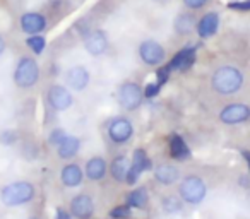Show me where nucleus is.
Returning <instances> with one entry per match:
<instances>
[{
    "mask_svg": "<svg viewBox=\"0 0 250 219\" xmlns=\"http://www.w3.org/2000/svg\"><path fill=\"white\" fill-rule=\"evenodd\" d=\"M130 168V159L127 156H117L110 164V173L111 178L118 183H125V177Z\"/></svg>",
    "mask_w": 250,
    "mask_h": 219,
    "instance_id": "23",
    "label": "nucleus"
},
{
    "mask_svg": "<svg viewBox=\"0 0 250 219\" xmlns=\"http://www.w3.org/2000/svg\"><path fill=\"white\" fill-rule=\"evenodd\" d=\"M89 70L84 65H74L65 72L67 86L74 91H84L87 87V84H89Z\"/></svg>",
    "mask_w": 250,
    "mask_h": 219,
    "instance_id": "13",
    "label": "nucleus"
},
{
    "mask_svg": "<svg viewBox=\"0 0 250 219\" xmlns=\"http://www.w3.org/2000/svg\"><path fill=\"white\" fill-rule=\"evenodd\" d=\"M228 9L236 12H250V0H233L228 4Z\"/></svg>",
    "mask_w": 250,
    "mask_h": 219,
    "instance_id": "31",
    "label": "nucleus"
},
{
    "mask_svg": "<svg viewBox=\"0 0 250 219\" xmlns=\"http://www.w3.org/2000/svg\"><path fill=\"white\" fill-rule=\"evenodd\" d=\"M81 149V140L76 136H69L62 140V142L57 146V154H59L60 159H72Z\"/></svg>",
    "mask_w": 250,
    "mask_h": 219,
    "instance_id": "19",
    "label": "nucleus"
},
{
    "mask_svg": "<svg viewBox=\"0 0 250 219\" xmlns=\"http://www.w3.org/2000/svg\"><path fill=\"white\" fill-rule=\"evenodd\" d=\"M161 205H163L165 212H168V214H175V212L182 211L184 202H182V199L175 197V195H167V197L163 199V202H161Z\"/></svg>",
    "mask_w": 250,
    "mask_h": 219,
    "instance_id": "26",
    "label": "nucleus"
},
{
    "mask_svg": "<svg viewBox=\"0 0 250 219\" xmlns=\"http://www.w3.org/2000/svg\"><path fill=\"white\" fill-rule=\"evenodd\" d=\"M60 180H62V183L69 188L79 187L84 180V173H83V170H81L79 164L70 163L62 168V171H60Z\"/></svg>",
    "mask_w": 250,
    "mask_h": 219,
    "instance_id": "17",
    "label": "nucleus"
},
{
    "mask_svg": "<svg viewBox=\"0 0 250 219\" xmlns=\"http://www.w3.org/2000/svg\"><path fill=\"white\" fill-rule=\"evenodd\" d=\"M154 2H158V4H167L168 0H154Z\"/></svg>",
    "mask_w": 250,
    "mask_h": 219,
    "instance_id": "37",
    "label": "nucleus"
},
{
    "mask_svg": "<svg viewBox=\"0 0 250 219\" xmlns=\"http://www.w3.org/2000/svg\"><path fill=\"white\" fill-rule=\"evenodd\" d=\"M117 100L124 110H127V112H136L137 108L143 104V100H144L143 87L137 82H132V80L124 82L118 87Z\"/></svg>",
    "mask_w": 250,
    "mask_h": 219,
    "instance_id": "5",
    "label": "nucleus"
},
{
    "mask_svg": "<svg viewBox=\"0 0 250 219\" xmlns=\"http://www.w3.org/2000/svg\"><path fill=\"white\" fill-rule=\"evenodd\" d=\"M84 48L93 57L103 55L108 50V36L101 29H89L84 35Z\"/></svg>",
    "mask_w": 250,
    "mask_h": 219,
    "instance_id": "12",
    "label": "nucleus"
},
{
    "mask_svg": "<svg viewBox=\"0 0 250 219\" xmlns=\"http://www.w3.org/2000/svg\"><path fill=\"white\" fill-rule=\"evenodd\" d=\"M168 146H170V154L173 159L177 161H185L190 158V149H188L187 142L184 140V137L178 134H171L168 137Z\"/></svg>",
    "mask_w": 250,
    "mask_h": 219,
    "instance_id": "18",
    "label": "nucleus"
},
{
    "mask_svg": "<svg viewBox=\"0 0 250 219\" xmlns=\"http://www.w3.org/2000/svg\"><path fill=\"white\" fill-rule=\"evenodd\" d=\"M151 168H153V163H151L146 151L136 149L132 154V159H130V168H129V171H127V177H125V183L136 185L141 175H143L144 171L151 170Z\"/></svg>",
    "mask_w": 250,
    "mask_h": 219,
    "instance_id": "8",
    "label": "nucleus"
},
{
    "mask_svg": "<svg viewBox=\"0 0 250 219\" xmlns=\"http://www.w3.org/2000/svg\"><path fill=\"white\" fill-rule=\"evenodd\" d=\"M36 195V188L31 181L18 180L0 188V202L5 207H19L31 202Z\"/></svg>",
    "mask_w": 250,
    "mask_h": 219,
    "instance_id": "1",
    "label": "nucleus"
},
{
    "mask_svg": "<svg viewBox=\"0 0 250 219\" xmlns=\"http://www.w3.org/2000/svg\"><path fill=\"white\" fill-rule=\"evenodd\" d=\"M171 72H173V70L170 69V65H163V67H160V69H156V82L165 86V84L170 80Z\"/></svg>",
    "mask_w": 250,
    "mask_h": 219,
    "instance_id": "29",
    "label": "nucleus"
},
{
    "mask_svg": "<svg viewBox=\"0 0 250 219\" xmlns=\"http://www.w3.org/2000/svg\"><path fill=\"white\" fill-rule=\"evenodd\" d=\"M160 91H161V84H158L156 80H154V82H149L144 86L143 93H144V98L153 100V98H156L158 94H160Z\"/></svg>",
    "mask_w": 250,
    "mask_h": 219,
    "instance_id": "30",
    "label": "nucleus"
},
{
    "mask_svg": "<svg viewBox=\"0 0 250 219\" xmlns=\"http://www.w3.org/2000/svg\"><path fill=\"white\" fill-rule=\"evenodd\" d=\"M182 2H184L190 11H199V9H202L208 4V0H182Z\"/></svg>",
    "mask_w": 250,
    "mask_h": 219,
    "instance_id": "33",
    "label": "nucleus"
},
{
    "mask_svg": "<svg viewBox=\"0 0 250 219\" xmlns=\"http://www.w3.org/2000/svg\"><path fill=\"white\" fill-rule=\"evenodd\" d=\"M0 142L4 146H12V144L18 142V132L16 130H4L0 134Z\"/></svg>",
    "mask_w": 250,
    "mask_h": 219,
    "instance_id": "32",
    "label": "nucleus"
},
{
    "mask_svg": "<svg viewBox=\"0 0 250 219\" xmlns=\"http://www.w3.org/2000/svg\"><path fill=\"white\" fill-rule=\"evenodd\" d=\"M70 218H72L70 211H65L63 207H57L55 209V219H70Z\"/></svg>",
    "mask_w": 250,
    "mask_h": 219,
    "instance_id": "34",
    "label": "nucleus"
},
{
    "mask_svg": "<svg viewBox=\"0 0 250 219\" xmlns=\"http://www.w3.org/2000/svg\"><path fill=\"white\" fill-rule=\"evenodd\" d=\"M147 202H149V197H147L146 188H136L127 195V204L132 209H144Z\"/></svg>",
    "mask_w": 250,
    "mask_h": 219,
    "instance_id": "24",
    "label": "nucleus"
},
{
    "mask_svg": "<svg viewBox=\"0 0 250 219\" xmlns=\"http://www.w3.org/2000/svg\"><path fill=\"white\" fill-rule=\"evenodd\" d=\"M130 214H132V207H130L129 204L117 205V207L110 211L111 219H127V218H130Z\"/></svg>",
    "mask_w": 250,
    "mask_h": 219,
    "instance_id": "27",
    "label": "nucleus"
},
{
    "mask_svg": "<svg viewBox=\"0 0 250 219\" xmlns=\"http://www.w3.org/2000/svg\"><path fill=\"white\" fill-rule=\"evenodd\" d=\"M178 192H180V197L184 202L197 205L204 200L206 194H208V187H206V183L202 181V178L195 177V175H190V177L184 178Z\"/></svg>",
    "mask_w": 250,
    "mask_h": 219,
    "instance_id": "4",
    "label": "nucleus"
},
{
    "mask_svg": "<svg viewBox=\"0 0 250 219\" xmlns=\"http://www.w3.org/2000/svg\"><path fill=\"white\" fill-rule=\"evenodd\" d=\"M42 70H40V63L33 57H21L16 63L14 74H12V80L19 89H31L38 84Z\"/></svg>",
    "mask_w": 250,
    "mask_h": 219,
    "instance_id": "3",
    "label": "nucleus"
},
{
    "mask_svg": "<svg viewBox=\"0 0 250 219\" xmlns=\"http://www.w3.org/2000/svg\"><path fill=\"white\" fill-rule=\"evenodd\" d=\"M46 101L55 112H67L74 104V96L69 87L62 86V84H53L46 91Z\"/></svg>",
    "mask_w": 250,
    "mask_h": 219,
    "instance_id": "6",
    "label": "nucleus"
},
{
    "mask_svg": "<svg viewBox=\"0 0 250 219\" xmlns=\"http://www.w3.org/2000/svg\"><path fill=\"white\" fill-rule=\"evenodd\" d=\"M26 46L31 50L35 55H42L46 48V38L43 35H29L26 38Z\"/></svg>",
    "mask_w": 250,
    "mask_h": 219,
    "instance_id": "25",
    "label": "nucleus"
},
{
    "mask_svg": "<svg viewBox=\"0 0 250 219\" xmlns=\"http://www.w3.org/2000/svg\"><path fill=\"white\" fill-rule=\"evenodd\" d=\"M242 156H243V159L247 161V166H249V171H250V151L243 149L242 151Z\"/></svg>",
    "mask_w": 250,
    "mask_h": 219,
    "instance_id": "36",
    "label": "nucleus"
},
{
    "mask_svg": "<svg viewBox=\"0 0 250 219\" xmlns=\"http://www.w3.org/2000/svg\"><path fill=\"white\" fill-rule=\"evenodd\" d=\"M211 84L216 93L223 94V96H229V94H235L242 89L243 74L242 70L233 65H223L212 74Z\"/></svg>",
    "mask_w": 250,
    "mask_h": 219,
    "instance_id": "2",
    "label": "nucleus"
},
{
    "mask_svg": "<svg viewBox=\"0 0 250 219\" xmlns=\"http://www.w3.org/2000/svg\"><path fill=\"white\" fill-rule=\"evenodd\" d=\"M19 28L24 35H43L48 28V21L46 18L38 11H28L22 12L19 18Z\"/></svg>",
    "mask_w": 250,
    "mask_h": 219,
    "instance_id": "7",
    "label": "nucleus"
},
{
    "mask_svg": "<svg viewBox=\"0 0 250 219\" xmlns=\"http://www.w3.org/2000/svg\"><path fill=\"white\" fill-rule=\"evenodd\" d=\"M67 137V132L63 129H60V127H57V129H53L52 132L48 134V144L53 147H57L60 142H62L63 139Z\"/></svg>",
    "mask_w": 250,
    "mask_h": 219,
    "instance_id": "28",
    "label": "nucleus"
},
{
    "mask_svg": "<svg viewBox=\"0 0 250 219\" xmlns=\"http://www.w3.org/2000/svg\"><path fill=\"white\" fill-rule=\"evenodd\" d=\"M154 178H156L158 183L168 187L180 178V173H178V168H175L173 164H158L156 170H154Z\"/></svg>",
    "mask_w": 250,
    "mask_h": 219,
    "instance_id": "21",
    "label": "nucleus"
},
{
    "mask_svg": "<svg viewBox=\"0 0 250 219\" xmlns=\"http://www.w3.org/2000/svg\"><path fill=\"white\" fill-rule=\"evenodd\" d=\"M218 28H219V14L214 11L204 14L197 21V24H195V31H197L199 38H202V40L214 36L216 33H218Z\"/></svg>",
    "mask_w": 250,
    "mask_h": 219,
    "instance_id": "15",
    "label": "nucleus"
},
{
    "mask_svg": "<svg viewBox=\"0 0 250 219\" xmlns=\"http://www.w3.org/2000/svg\"><path fill=\"white\" fill-rule=\"evenodd\" d=\"M195 57H197V52H195V48H192V46H185V48L178 50L177 53L173 55V59L170 60V69L171 70H188L192 65L195 63Z\"/></svg>",
    "mask_w": 250,
    "mask_h": 219,
    "instance_id": "16",
    "label": "nucleus"
},
{
    "mask_svg": "<svg viewBox=\"0 0 250 219\" xmlns=\"http://www.w3.org/2000/svg\"><path fill=\"white\" fill-rule=\"evenodd\" d=\"M84 173H86L87 180H91V181L103 180L104 175H106V161L100 156L91 158V159L86 163V170H84Z\"/></svg>",
    "mask_w": 250,
    "mask_h": 219,
    "instance_id": "20",
    "label": "nucleus"
},
{
    "mask_svg": "<svg viewBox=\"0 0 250 219\" xmlns=\"http://www.w3.org/2000/svg\"><path fill=\"white\" fill-rule=\"evenodd\" d=\"M5 50H7V43H5V38L2 35H0V59L4 57Z\"/></svg>",
    "mask_w": 250,
    "mask_h": 219,
    "instance_id": "35",
    "label": "nucleus"
},
{
    "mask_svg": "<svg viewBox=\"0 0 250 219\" xmlns=\"http://www.w3.org/2000/svg\"><path fill=\"white\" fill-rule=\"evenodd\" d=\"M195 24H197V19H195L194 14L190 12H182L175 18V22H173V28L178 35L182 36H187L190 35L192 31H195Z\"/></svg>",
    "mask_w": 250,
    "mask_h": 219,
    "instance_id": "22",
    "label": "nucleus"
},
{
    "mask_svg": "<svg viewBox=\"0 0 250 219\" xmlns=\"http://www.w3.org/2000/svg\"><path fill=\"white\" fill-rule=\"evenodd\" d=\"M250 119V106L243 103H231L219 112V120L225 125H238Z\"/></svg>",
    "mask_w": 250,
    "mask_h": 219,
    "instance_id": "10",
    "label": "nucleus"
},
{
    "mask_svg": "<svg viewBox=\"0 0 250 219\" xmlns=\"http://www.w3.org/2000/svg\"><path fill=\"white\" fill-rule=\"evenodd\" d=\"M70 214L76 219H89L94 214V202L89 195L79 194L70 200Z\"/></svg>",
    "mask_w": 250,
    "mask_h": 219,
    "instance_id": "14",
    "label": "nucleus"
},
{
    "mask_svg": "<svg viewBox=\"0 0 250 219\" xmlns=\"http://www.w3.org/2000/svg\"><path fill=\"white\" fill-rule=\"evenodd\" d=\"M134 134V125L129 119L125 117H118L108 125V136L115 144H125L129 142L130 137Z\"/></svg>",
    "mask_w": 250,
    "mask_h": 219,
    "instance_id": "11",
    "label": "nucleus"
},
{
    "mask_svg": "<svg viewBox=\"0 0 250 219\" xmlns=\"http://www.w3.org/2000/svg\"><path fill=\"white\" fill-rule=\"evenodd\" d=\"M139 57L146 65L158 67L167 59V52H165V48L158 41L146 40V41H143L139 45Z\"/></svg>",
    "mask_w": 250,
    "mask_h": 219,
    "instance_id": "9",
    "label": "nucleus"
},
{
    "mask_svg": "<svg viewBox=\"0 0 250 219\" xmlns=\"http://www.w3.org/2000/svg\"><path fill=\"white\" fill-rule=\"evenodd\" d=\"M29 219H40V218H36V216H31V218H29Z\"/></svg>",
    "mask_w": 250,
    "mask_h": 219,
    "instance_id": "38",
    "label": "nucleus"
}]
</instances>
